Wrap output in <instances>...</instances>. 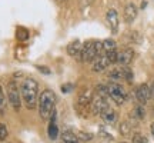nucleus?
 Masks as SVG:
<instances>
[{
  "mask_svg": "<svg viewBox=\"0 0 154 143\" xmlns=\"http://www.w3.org/2000/svg\"><path fill=\"white\" fill-rule=\"evenodd\" d=\"M59 2H64V0H59Z\"/></svg>",
  "mask_w": 154,
  "mask_h": 143,
  "instance_id": "obj_30",
  "label": "nucleus"
},
{
  "mask_svg": "<svg viewBox=\"0 0 154 143\" xmlns=\"http://www.w3.org/2000/svg\"><path fill=\"white\" fill-rule=\"evenodd\" d=\"M7 136H9V130H7V127H6L5 123H2V122H0V142L6 140Z\"/></svg>",
  "mask_w": 154,
  "mask_h": 143,
  "instance_id": "obj_23",
  "label": "nucleus"
},
{
  "mask_svg": "<svg viewBox=\"0 0 154 143\" xmlns=\"http://www.w3.org/2000/svg\"><path fill=\"white\" fill-rule=\"evenodd\" d=\"M91 99H93V94L90 90H83L80 96H79V105L82 106V107H87L88 105H91Z\"/></svg>",
  "mask_w": 154,
  "mask_h": 143,
  "instance_id": "obj_16",
  "label": "nucleus"
},
{
  "mask_svg": "<svg viewBox=\"0 0 154 143\" xmlns=\"http://www.w3.org/2000/svg\"><path fill=\"white\" fill-rule=\"evenodd\" d=\"M133 116H134V119H137V120H141V119L146 117V110H144L143 105H138L133 109Z\"/></svg>",
  "mask_w": 154,
  "mask_h": 143,
  "instance_id": "obj_19",
  "label": "nucleus"
},
{
  "mask_svg": "<svg viewBox=\"0 0 154 143\" xmlns=\"http://www.w3.org/2000/svg\"><path fill=\"white\" fill-rule=\"evenodd\" d=\"M20 93H22V100L24 106L29 110H33L37 107L38 102V83L32 79L26 77L20 84Z\"/></svg>",
  "mask_w": 154,
  "mask_h": 143,
  "instance_id": "obj_1",
  "label": "nucleus"
},
{
  "mask_svg": "<svg viewBox=\"0 0 154 143\" xmlns=\"http://www.w3.org/2000/svg\"><path fill=\"white\" fill-rule=\"evenodd\" d=\"M107 109H110V106H109V102H107L106 96H101L99 93L93 96V99H91V110L96 115H101Z\"/></svg>",
  "mask_w": 154,
  "mask_h": 143,
  "instance_id": "obj_6",
  "label": "nucleus"
},
{
  "mask_svg": "<svg viewBox=\"0 0 154 143\" xmlns=\"http://www.w3.org/2000/svg\"><path fill=\"white\" fill-rule=\"evenodd\" d=\"M150 130H151V135H153V138H154V123H151V126H150Z\"/></svg>",
  "mask_w": 154,
  "mask_h": 143,
  "instance_id": "obj_29",
  "label": "nucleus"
},
{
  "mask_svg": "<svg viewBox=\"0 0 154 143\" xmlns=\"http://www.w3.org/2000/svg\"><path fill=\"white\" fill-rule=\"evenodd\" d=\"M137 13H138L137 6L134 3H127L126 7H124V20L127 23H133L136 20V17H137Z\"/></svg>",
  "mask_w": 154,
  "mask_h": 143,
  "instance_id": "obj_11",
  "label": "nucleus"
},
{
  "mask_svg": "<svg viewBox=\"0 0 154 143\" xmlns=\"http://www.w3.org/2000/svg\"><path fill=\"white\" fill-rule=\"evenodd\" d=\"M109 79L111 82H119L123 79V69L121 67H114L113 70L109 73Z\"/></svg>",
  "mask_w": 154,
  "mask_h": 143,
  "instance_id": "obj_18",
  "label": "nucleus"
},
{
  "mask_svg": "<svg viewBox=\"0 0 154 143\" xmlns=\"http://www.w3.org/2000/svg\"><path fill=\"white\" fill-rule=\"evenodd\" d=\"M86 2H91V0H86Z\"/></svg>",
  "mask_w": 154,
  "mask_h": 143,
  "instance_id": "obj_31",
  "label": "nucleus"
},
{
  "mask_svg": "<svg viewBox=\"0 0 154 143\" xmlns=\"http://www.w3.org/2000/svg\"><path fill=\"white\" fill-rule=\"evenodd\" d=\"M101 43H103V50H104V53H109V52L117 50V43H116L113 39H104Z\"/></svg>",
  "mask_w": 154,
  "mask_h": 143,
  "instance_id": "obj_17",
  "label": "nucleus"
},
{
  "mask_svg": "<svg viewBox=\"0 0 154 143\" xmlns=\"http://www.w3.org/2000/svg\"><path fill=\"white\" fill-rule=\"evenodd\" d=\"M22 93H20V86L17 84V82L14 79H11L10 82L7 83V100H9V105L13 107L14 112H20L22 107Z\"/></svg>",
  "mask_w": 154,
  "mask_h": 143,
  "instance_id": "obj_4",
  "label": "nucleus"
},
{
  "mask_svg": "<svg viewBox=\"0 0 154 143\" xmlns=\"http://www.w3.org/2000/svg\"><path fill=\"white\" fill-rule=\"evenodd\" d=\"M37 67H38V70H40V72H43V73H46V75H49V73H50V70H47V69H44L46 66H37Z\"/></svg>",
  "mask_w": 154,
  "mask_h": 143,
  "instance_id": "obj_28",
  "label": "nucleus"
},
{
  "mask_svg": "<svg viewBox=\"0 0 154 143\" xmlns=\"http://www.w3.org/2000/svg\"><path fill=\"white\" fill-rule=\"evenodd\" d=\"M60 143H80V138L72 130H66L60 135Z\"/></svg>",
  "mask_w": 154,
  "mask_h": 143,
  "instance_id": "obj_14",
  "label": "nucleus"
},
{
  "mask_svg": "<svg viewBox=\"0 0 154 143\" xmlns=\"http://www.w3.org/2000/svg\"><path fill=\"white\" fill-rule=\"evenodd\" d=\"M151 96H153V90H151V86H149L147 83H143L136 89V99L140 105H146Z\"/></svg>",
  "mask_w": 154,
  "mask_h": 143,
  "instance_id": "obj_7",
  "label": "nucleus"
},
{
  "mask_svg": "<svg viewBox=\"0 0 154 143\" xmlns=\"http://www.w3.org/2000/svg\"><path fill=\"white\" fill-rule=\"evenodd\" d=\"M103 53H104V50H103L101 42H86L82 47L79 60L83 63H88V62H93L97 56L103 55Z\"/></svg>",
  "mask_w": 154,
  "mask_h": 143,
  "instance_id": "obj_3",
  "label": "nucleus"
},
{
  "mask_svg": "<svg viewBox=\"0 0 154 143\" xmlns=\"http://www.w3.org/2000/svg\"><path fill=\"white\" fill-rule=\"evenodd\" d=\"M107 90H109V97L113 102H116L117 105H123L127 99V92L124 87L119 84L117 82H111L110 84H107Z\"/></svg>",
  "mask_w": 154,
  "mask_h": 143,
  "instance_id": "obj_5",
  "label": "nucleus"
},
{
  "mask_svg": "<svg viewBox=\"0 0 154 143\" xmlns=\"http://www.w3.org/2000/svg\"><path fill=\"white\" fill-rule=\"evenodd\" d=\"M133 143H149V140H147V138L146 136H143V135H134L133 136Z\"/></svg>",
  "mask_w": 154,
  "mask_h": 143,
  "instance_id": "obj_25",
  "label": "nucleus"
},
{
  "mask_svg": "<svg viewBox=\"0 0 154 143\" xmlns=\"http://www.w3.org/2000/svg\"><path fill=\"white\" fill-rule=\"evenodd\" d=\"M110 65L111 63H110V60H109L107 55L103 53V55L97 56V57L91 62V70L96 72V73H100V72H104Z\"/></svg>",
  "mask_w": 154,
  "mask_h": 143,
  "instance_id": "obj_8",
  "label": "nucleus"
},
{
  "mask_svg": "<svg viewBox=\"0 0 154 143\" xmlns=\"http://www.w3.org/2000/svg\"><path fill=\"white\" fill-rule=\"evenodd\" d=\"M73 87H74L73 84H64V86H61V92L63 93H70L73 90Z\"/></svg>",
  "mask_w": 154,
  "mask_h": 143,
  "instance_id": "obj_26",
  "label": "nucleus"
},
{
  "mask_svg": "<svg viewBox=\"0 0 154 143\" xmlns=\"http://www.w3.org/2000/svg\"><path fill=\"white\" fill-rule=\"evenodd\" d=\"M121 69H123V79H124L126 82H128V83H133V72H131V69H130L128 66H123Z\"/></svg>",
  "mask_w": 154,
  "mask_h": 143,
  "instance_id": "obj_22",
  "label": "nucleus"
},
{
  "mask_svg": "<svg viewBox=\"0 0 154 143\" xmlns=\"http://www.w3.org/2000/svg\"><path fill=\"white\" fill-rule=\"evenodd\" d=\"M82 47L83 44L79 40H73L72 43H69V46H67V53H69V56H72L73 59H79L80 53H82Z\"/></svg>",
  "mask_w": 154,
  "mask_h": 143,
  "instance_id": "obj_13",
  "label": "nucleus"
},
{
  "mask_svg": "<svg viewBox=\"0 0 154 143\" xmlns=\"http://www.w3.org/2000/svg\"><path fill=\"white\" fill-rule=\"evenodd\" d=\"M6 106H7V102H6V94H5L3 87H2V84H0V115H5Z\"/></svg>",
  "mask_w": 154,
  "mask_h": 143,
  "instance_id": "obj_20",
  "label": "nucleus"
},
{
  "mask_svg": "<svg viewBox=\"0 0 154 143\" xmlns=\"http://www.w3.org/2000/svg\"><path fill=\"white\" fill-rule=\"evenodd\" d=\"M50 123H49V127H47V135H49V139L50 140H56L59 138V127H57V123H56V110L51 113L50 116Z\"/></svg>",
  "mask_w": 154,
  "mask_h": 143,
  "instance_id": "obj_12",
  "label": "nucleus"
},
{
  "mask_svg": "<svg viewBox=\"0 0 154 143\" xmlns=\"http://www.w3.org/2000/svg\"><path fill=\"white\" fill-rule=\"evenodd\" d=\"M54 106H56V94L53 90L46 89V90H43V93L38 94L37 107H38V115H40L42 119H44V120L50 119L51 113L54 112Z\"/></svg>",
  "mask_w": 154,
  "mask_h": 143,
  "instance_id": "obj_2",
  "label": "nucleus"
},
{
  "mask_svg": "<svg viewBox=\"0 0 154 143\" xmlns=\"http://www.w3.org/2000/svg\"><path fill=\"white\" fill-rule=\"evenodd\" d=\"M106 55H107V57H109V60H110L111 65H114V63H117V60H119V52H117V50L109 52V53H106Z\"/></svg>",
  "mask_w": 154,
  "mask_h": 143,
  "instance_id": "obj_24",
  "label": "nucleus"
},
{
  "mask_svg": "<svg viewBox=\"0 0 154 143\" xmlns=\"http://www.w3.org/2000/svg\"><path fill=\"white\" fill-rule=\"evenodd\" d=\"M121 143H127V142H121Z\"/></svg>",
  "mask_w": 154,
  "mask_h": 143,
  "instance_id": "obj_32",
  "label": "nucleus"
},
{
  "mask_svg": "<svg viewBox=\"0 0 154 143\" xmlns=\"http://www.w3.org/2000/svg\"><path fill=\"white\" fill-rule=\"evenodd\" d=\"M106 20H107V24L110 27L111 33L116 34L117 30H119V13H117V10L110 9V10L107 11V14H106Z\"/></svg>",
  "mask_w": 154,
  "mask_h": 143,
  "instance_id": "obj_9",
  "label": "nucleus"
},
{
  "mask_svg": "<svg viewBox=\"0 0 154 143\" xmlns=\"http://www.w3.org/2000/svg\"><path fill=\"white\" fill-rule=\"evenodd\" d=\"M101 119H103L107 125H114V123H117L119 115H117V112H116V110L107 109L104 113H101Z\"/></svg>",
  "mask_w": 154,
  "mask_h": 143,
  "instance_id": "obj_15",
  "label": "nucleus"
},
{
  "mask_svg": "<svg viewBox=\"0 0 154 143\" xmlns=\"http://www.w3.org/2000/svg\"><path fill=\"white\" fill-rule=\"evenodd\" d=\"M120 133L123 135V136H128L130 133H131V125L128 123V122H123V123H120Z\"/></svg>",
  "mask_w": 154,
  "mask_h": 143,
  "instance_id": "obj_21",
  "label": "nucleus"
},
{
  "mask_svg": "<svg viewBox=\"0 0 154 143\" xmlns=\"http://www.w3.org/2000/svg\"><path fill=\"white\" fill-rule=\"evenodd\" d=\"M134 59V50L127 47V49H123L121 52H119V60L117 63L121 65V66H128L130 63Z\"/></svg>",
  "mask_w": 154,
  "mask_h": 143,
  "instance_id": "obj_10",
  "label": "nucleus"
},
{
  "mask_svg": "<svg viewBox=\"0 0 154 143\" xmlns=\"http://www.w3.org/2000/svg\"><path fill=\"white\" fill-rule=\"evenodd\" d=\"M79 138L83 139V140H91V139H93V135H90V133H80Z\"/></svg>",
  "mask_w": 154,
  "mask_h": 143,
  "instance_id": "obj_27",
  "label": "nucleus"
}]
</instances>
